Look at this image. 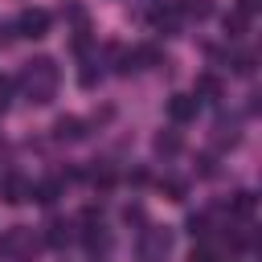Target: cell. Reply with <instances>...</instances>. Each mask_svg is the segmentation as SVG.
Returning a JSON list of instances; mask_svg holds the SVG:
<instances>
[{"instance_id":"6da1fadb","label":"cell","mask_w":262,"mask_h":262,"mask_svg":"<svg viewBox=\"0 0 262 262\" xmlns=\"http://www.w3.org/2000/svg\"><path fill=\"white\" fill-rule=\"evenodd\" d=\"M12 82H16V90H20L29 102H37V106H41V102H49V98L57 94L61 70H57V61H53V57H29Z\"/></svg>"},{"instance_id":"7a4b0ae2","label":"cell","mask_w":262,"mask_h":262,"mask_svg":"<svg viewBox=\"0 0 262 262\" xmlns=\"http://www.w3.org/2000/svg\"><path fill=\"white\" fill-rule=\"evenodd\" d=\"M37 246H41V237L29 225H12V229L0 233V258L4 262H29L37 254Z\"/></svg>"},{"instance_id":"3957f363","label":"cell","mask_w":262,"mask_h":262,"mask_svg":"<svg viewBox=\"0 0 262 262\" xmlns=\"http://www.w3.org/2000/svg\"><path fill=\"white\" fill-rule=\"evenodd\" d=\"M172 254V229L168 225H143L139 242H135V258L139 262H164Z\"/></svg>"},{"instance_id":"277c9868","label":"cell","mask_w":262,"mask_h":262,"mask_svg":"<svg viewBox=\"0 0 262 262\" xmlns=\"http://www.w3.org/2000/svg\"><path fill=\"white\" fill-rule=\"evenodd\" d=\"M49 25H53V16H49L45 8H20V16H16V37L41 41V37L49 33Z\"/></svg>"},{"instance_id":"5b68a950","label":"cell","mask_w":262,"mask_h":262,"mask_svg":"<svg viewBox=\"0 0 262 262\" xmlns=\"http://www.w3.org/2000/svg\"><path fill=\"white\" fill-rule=\"evenodd\" d=\"M196 111H201L196 94H172V98H168V119H172L176 127L192 123V119H196Z\"/></svg>"},{"instance_id":"8992f818","label":"cell","mask_w":262,"mask_h":262,"mask_svg":"<svg viewBox=\"0 0 262 262\" xmlns=\"http://www.w3.org/2000/svg\"><path fill=\"white\" fill-rule=\"evenodd\" d=\"M86 135V123L78 119V115H61L57 123H53V139H61V143H78Z\"/></svg>"},{"instance_id":"52a82bcc","label":"cell","mask_w":262,"mask_h":262,"mask_svg":"<svg viewBox=\"0 0 262 262\" xmlns=\"http://www.w3.org/2000/svg\"><path fill=\"white\" fill-rule=\"evenodd\" d=\"M237 139H242V123H237L233 115H229V119L221 115V119L213 123V143H217V147H233Z\"/></svg>"},{"instance_id":"ba28073f","label":"cell","mask_w":262,"mask_h":262,"mask_svg":"<svg viewBox=\"0 0 262 262\" xmlns=\"http://www.w3.org/2000/svg\"><path fill=\"white\" fill-rule=\"evenodd\" d=\"M29 192H33V184L25 180V176H4V184H0V196L8 201V205H20V201H29Z\"/></svg>"},{"instance_id":"9c48e42d","label":"cell","mask_w":262,"mask_h":262,"mask_svg":"<svg viewBox=\"0 0 262 262\" xmlns=\"http://www.w3.org/2000/svg\"><path fill=\"white\" fill-rule=\"evenodd\" d=\"M196 102H217L221 98V78L217 74H196Z\"/></svg>"},{"instance_id":"30bf717a","label":"cell","mask_w":262,"mask_h":262,"mask_svg":"<svg viewBox=\"0 0 262 262\" xmlns=\"http://www.w3.org/2000/svg\"><path fill=\"white\" fill-rule=\"evenodd\" d=\"M70 242H74V225H70V221H49V225H45V246L61 250V246H70Z\"/></svg>"},{"instance_id":"8fae6325","label":"cell","mask_w":262,"mask_h":262,"mask_svg":"<svg viewBox=\"0 0 262 262\" xmlns=\"http://www.w3.org/2000/svg\"><path fill=\"white\" fill-rule=\"evenodd\" d=\"M176 12L192 16V20H205V16H213V0H176Z\"/></svg>"},{"instance_id":"7c38bea8","label":"cell","mask_w":262,"mask_h":262,"mask_svg":"<svg viewBox=\"0 0 262 262\" xmlns=\"http://www.w3.org/2000/svg\"><path fill=\"white\" fill-rule=\"evenodd\" d=\"M180 147H184V143H180V131H160V135H156V156L168 160V156H176Z\"/></svg>"},{"instance_id":"4fadbf2b","label":"cell","mask_w":262,"mask_h":262,"mask_svg":"<svg viewBox=\"0 0 262 262\" xmlns=\"http://www.w3.org/2000/svg\"><path fill=\"white\" fill-rule=\"evenodd\" d=\"M33 201H41V205H53L57 196H61V180H41V184H33V192H29Z\"/></svg>"},{"instance_id":"5bb4252c","label":"cell","mask_w":262,"mask_h":262,"mask_svg":"<svg viewBox=\"0 0 262 262\" xmlns=\"http://www.w3.org/2000/svg\"><path fill=\"white\" fill-rule=\"evenodd\" d=\"M151 25H156L160 33H176V25H180V12H176V8H156V12H151Z\"/></svg>"},{"instance_id":"9a60e30c","label":"cell","mask_w":262,"mask_h":262,"mask_svg":"<svg viewBox=\"0 0 262 262\" xmlns=\"http://www.w3.org/2000/svg\"><path fill=\"white\" fill-rule=\"evenodd\" d=\"M246 20H250L246 12L229 8V12H225V20H221V25H225V37H242V33H246Z\"/></svg>"},{"instance_id":"2e32d148","label":"cell","mask_w":262,"mask_h":262,"mask_svg":"<svg viewBox=\"0 0 262 262\" xmlns=\"http://www.w3.org/2000/svg\"><path fill=\"white\" fill-rule=\"evenodd\" d=\"M160 188H164V196H168V201H184V196H188V184H184V180H176V176L160 180Z\"/></svg>"},{"instance_id":"e0dca14e","label":"cell","mask_w":262,"mask_h":262,"mask_svg":"<svg viewBox=\"0 0 262 262\" xmlns=\"http://www.w3.org/2000/svg\"><path fill=\"white\" fill-rule=\"evenodd\" d=\"M229 209H233L237 217H250V213H254V192H237V196L229 201Z\"/></svg>"},{"instance_id":"ac0fdd59","label":"cell","mask_w":262,"mask_h":262,"mask_svg":"<svg viewBox=\"0 0 262 262\" xmlns=\"http://www.w3.org/2000/svg\"><path fill=\"white\" fill-rule=\"evenodd\" d=\"M12 90H16V82H12V78H0V111H8V102H12Z\"/></svg>"},{"instance_id":"d6986e66","label":"cell","mask_w":262,"mask_h":262,"mask_svg":"<svg viewBox=\"0 0 262 262\" xmlns=\"http://www.w3.org/2000/svg\"><path fill=\"white\" fill-rule=\"evenodd\" d=\"M16 41V20H0V45H12Z\"/></svg>"},{"instance_id":"ffe728a7","label":"cell","mask_w":262,"mask_h":262,"mask_svg":"<svg viewBox=\"0 0 262 262\" xmlns=\"http://www.w3.org/2000/svg\"><path fill=\"white\" fill-rule=\"evenodd\" d=\"M233 70H237V74H250V70H254V53H237V57H233Z\"/></svg>"},{"instance_id":"44dd1931","label":"cell","mask_w":262,"mask_h":262,"mask_svg":"<svg viewBox=\"0 0 262 262\" xmlns=\"http://www.w3.org/2000/svg\"><path fill=\"white\" fill-rule=\"evenodd\" d=\"M262 8V0H237V12H246V16H254Z\"/></svg>"},{"instance_id":"7402d4cb","label":"cell","mask_w":262,"mask_h":262,"mask_svg":"<svg viewBox=\"0 0 262 262\" xmlns=\"http://www.w3.org/2000/svg\"><path fill=\"white\" fill-rule=\"evenodd\" d=\"M196 164H201V168H196V172H201V176H213V172H217V168H213V156H201V160H196Z\"/></svg>"}]
</instances>
